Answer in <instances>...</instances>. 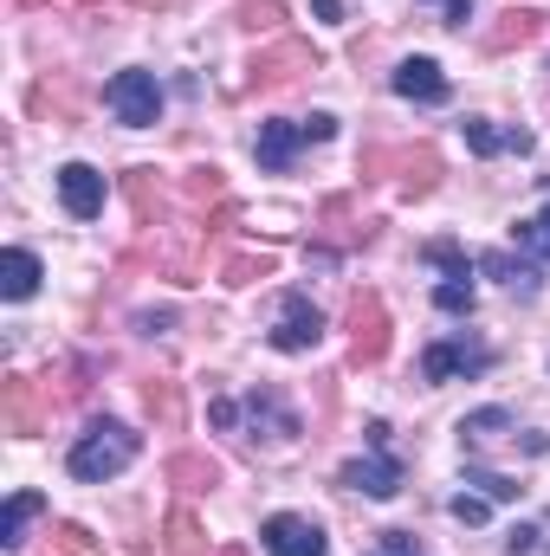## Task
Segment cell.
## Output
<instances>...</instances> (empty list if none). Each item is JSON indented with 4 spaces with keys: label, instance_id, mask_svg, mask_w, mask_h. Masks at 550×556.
<instances>
[{
    "label": "cell",
    "instance_id": "1",
    "mask_svg": "<svg viewBox=\"0 0 550 556\" xmlns=\"http://www.w3.org/2000/svg\"><path fill=\"white\" fill-rule=\"evenodd\" d=\"M137 453H142L137 427H124V420H91V427L72 440L65 472H72V479H85V485H104V479L130 472V466H137Z\"/></svg>",
    "mask_w": 550,
    "mask_h": 556
},
{
    "label": "cell",
    "instance_id": "2",
    "mask_svg": "<svg viewBox=\"0 0 550 556\" xmlns=\"http://www.w3.org/2000/svg\"><path fill=\"white\" fill-rule=\"evenodd\" d=\"M330 137H337V117H330V111H311V117H273V124H260L253 155H260L266 175H285V168L298 162V149L330 142Z\"/></svg>",
    "mask_w": 550,
    "mask_h": 556
},
{
    "label": "cell",
    "instance_id": "3",
    "mask_svg": "<svg viewBox=\"0 0 550 556\" xmlns=\"http://www.w3.org/2000/svg\"><path fill=\"white\" fill-rule=\"evenodd\" d=\"M402 479H409V466L389 453V427H383V420H370V453H363V459H350V466L337 472V485H350V492H363V498H396V492H402Z\"/></svg>",
    "mask_w": 550,
    "mask_h": 556
},
{
    "label": "cell",
    "instance_id": "4",
    "mask_svg": "<svg viewBox=\"0 0 550 556\" xmlns=\"http://www.w3.org/2000/svg\"><path fill=\"white\" fill-rule=\"evenodd\" d=\"M343 324H350V363H357V369H376V363L389 356V304H383L376 291H350Z\"/></svg>",
    "mask_w": 550,
    "mask_h": 556
},
{
    "label": "cell",
    "instance_id": "5",
    "mask_svg": "<svg viewBox=\"0 0 550 556\" xmlns=\"http://www.w3.org/2000/svg\"><path fill=\"white\" fill-rule=\"evenodd\" d=\"M492 369V350L486 343H473V337H440V343H427L421 350V382H466V376H486Z\"/></svg>",
    "mask_w": 550,
    "mask_h": 556
},
{
    "label": "cell",
    "instance_id": "6",
    "mask_svg": "<svg viewBox=\"0 0 550 556\" xmlns=\"http://www.w3.org/2000/svg\"><path fill=\"white\" fill-rule=\"evenodd\" d=\"M104 104L117 111V124L149 130V124L162 117V85H155V72H117V78L104 85Z\"/></svg>",
    "mask_w": 550,
    "mask_h": 556
},
{
    "label": "cell",
    "instance_id": "7",
    "mask_svg": "<svg viewBox=\"0 0 550 556\" xmlns=\"http://www.w3.org/2000/svg\"><path fill=\"white\" fill-rule=\"evenodd\" d=\"M317 337H324L317 304H311L304 291H285V298H278V330L266 343H273L278 356H304V350H317Z\"/></svg>",
    "mask_w": 550,
    "mask_h": 556
},
{
    "label": "cell",
    "instance_id": "8",
    "mask_svg": "<svg viewBox=\"0 0 550 556\" xmlns=\"http://www.w3.org/2000/svg\"><path fill=\"white\" fill-rule=\"evenodd\" d=\"M260 544L273 556H330V538H324L311 518H298V511H273V518L260 525Z\"/></svg>",
    "mask_w": 550,
    "mask_h": 556
},
{
    "label": "cell",
    "instance_id": "9",
    "mask_svg": "<svg viewBox=\"0 0 550 556\" xmlns=\"http://www.w3.org/2000/svg\"><path fill=\"white\" fill-rule=\"evenodd\" d=\"M247 427H253V440H273V446H285V440L304 433V420L291 415V402H285L278 389H253V395H247Z\"/></svg>",
    "mask_w": 550,
    "mask_h": 556
},
{
    "label": "cell",
    "instance_id": "10",
    "mask_svg": "<svg viewBox=\"0 0 550 556\" xmlns=\"http://www.w3.org/2000/svg\"><path fill=\"white\" fill-rule=\"evenodd\" d=\"M298 72H317V52H311L304 39H273V46L253 59V85H266V91L291 85Z\"/></svg>",
    "mask_w": 550,
    "mask_h": 556
},
{
    "label": "cell",
    "instance_id": "11",
    "mask_svg": "<svg viewBox=\"0 0 550 556\" xmlns=\"http://www.w3.org/2000/svg\"><path fill=\"white\" fill-rule=\"evenodd\" d=\"M59 201H65L72 220H98L104 214V175L91 162H65L59 168Z\"/></svg>",
    "mask_w": 550,
    "mask_h": 556
},
{
    "label": "cell",
    "instance_id": "12",
    "mask_svg": "<svg viewBox=\"0 0 550 556\" xmlns=\"http://www.w3.org/2000/svg\"><path fill=\"white\" fill-rule=\"evenodd\" d=\"M389 91L409 98V104H447V98H453V85H447V72H440L434 59H402V65L389 72Z\"/></svg>",
    "mask_w": 550,
    "mask_h": 556
},
{
    "label": "cell",
    "instance_id": "13",
    "mask_svg": "<svg viewBox=\"0 0 550 556\" xmlns=\"http://www.w3.org/2000/svg\"><path fill=\"white\" fill-rule=\"evenodd\" d=\"M460 137H466V149H473L479 162H492V155H532V130H518V124L466 117V124H460Z\"/></svg>",
    "mask_w": 550,
    "mask_h": 556
},
{
    "label": "cell",
    "instance_id": "14",
    "mask_svg": "<svg viewBox=\"0 0 550 556\" xmlns=\"http://www.w3.org/2000/svg\"><path fill=\"white\" fill-rule=\"evenodd\" d=\"M0 415H7V433L33 440V433H39V420H46V408H39V389H33L26 376H7V382H0Z\"/></svg>",
    "mask_w": 550,
    "mask_h": 556
},
{
    "label": "cell",
    "instance_id": "15",
    "mask_svg": "<svg viewBox=\"0 0 550 556\" xmlns=\"http://www.w3.org/2000/svg\"><path fill=\"white\" fill-rule=\"evenodd\" d=\"M545 33V13L538 7H505L492 26H486V52H512V46H532Z\"/></svg>",
    "mask_w": 550,
    "mask_h": 556
},
{
    "label": "cell",
    "instance_id": "16",
    "mask_svg": "<svg viewBox=\"0 0 550 556\" xmlns=\"http://www.w3.org/2000/svg\"><path fill=\"white\" fill-rule=\"evenodd\" d=\"M389 168H402V194H434L440 188V155H434V142H414V149H396V162Z\"/></svg>",
    "mask_w": 550,
    "mask_h": 556
},
{
    "label": "cell",
    "instance_id": "17",
    "mask_svg": "<svg viewBox=\"0 0 550 556\" xmlns=\"http://www.w3.org/2000/svg\"><path fill=\"white\" fill-rule=\"evenodd\" d=\"M479 273L499 278V285L518 291V298H538V285H545V278H538V260H525V253H518V260H512V253H479Z\"/></svg>",
    "mask_w": 550,
    "mask_h": 556
},
{
    "label": "cell",
    "instance_id": "18",
    "mask_svg": "<svg viewBox=\"0 0 550 556\" xmlns=\"http://www.w3.org/2000/svg\"><path fill=\"white\" fill-rule=\"evenodd\" d=\"M492 440H518V420L505 415V408H473V415L460 420V446H466V453H479V446H492Z\"/></svg>",
    "mask_w": 550,
    "mask_h": 556
},
{
    "label": "cell",
    "instance_id": "19",
    "mask_svg": "<svg viewBox=\"0 0 550 556\" xmlns=\"http://www.w3.org/2000/svg\"><path fill=\"white\" fill-rule=\"evenodd\" d=\"M33 291H39V260H33L26 247H13V253L0 260V298H7V304H26Z\"/></svg>",
    "mask_w": 550,
    "mask_h": 556
},
{
    "label": "cell",
    "instance_id": "20",
    "mask_svg": "<svg viewBox=\"0 0 550 556\" xmlns=\"http://www.w3.org/2000/svg\"><path fill=\"white\" fill-rule=\"evenodd\" d=\"M168 485H175V492H208V485H221V459H208V453H175V459H168Z\"/></svg>",
    "mask_w": 550,
    "mask_h": 556
},
{
    "label": "cell",
    "instance_id": "21",
    "mask_svg": "<svg viewBox=\"0 0 550 556\" xmlns=\"http://www.w3.org/2000/svg\"><path fill=\"white\" fill-rule=\"evenodd\" d=\"M39 511H46V498H39V492H13V498H7V511H0V544H7V551H20V544H26V525H33Z\"/></svg>",
    "mask_w": 550,
    "mask_h": 556
},
{
    "label": "cell",
    "instance_id": "22",
    "mask_svg": "<svg viewBox=\"0 0 550 556\" xmlns=\"http://www.w3.org/2000/svg\"><path fill=\"white\" fill-rule=\"evenodd\" d=\"M201 544H208V538H201L195 511H188V505H175V511L162 518V551H168V556H201Z\"/></svg>",
    "mask_w": 550,
    "mask_h": 556
},
{
    "label": "cell",
    "instance_id": "23",
    "mask_svg": "<svg viewBox=\"0 0 550 556\" xmlns=\"http://www.w3.org/2000/svg\"><path fill=\"white\" fill-rule=\"evenodd\" d=\"M466 485H479V498H492V505H512V498H525V485H518V479H505V472L479 466L473 453H466Z\"/></svg>",
    "mask_w": 550,
    "mask_h": 556
},
{
    "label": "cell",
    "instance_id": "24",
    "mask_svg": "<svg viewBox=\"0 0 550 556\" xmlns=\"http://www.w3.org/2000/svg\"><path fill=\"white\" fill-rule=\"evenodd\" d=\"M124 194H130V207H137L142 227H155V214H162V188H155V168H130V175H124Z\"/></svg>",
    "mask_w": 550,
    "mask_h": 556
},
{
    "label": "cell",
    "instance_id": "25",
    "mask_svg": "<svg viewBox=\"0 0 550 556\" xmlns=\"http://www.w3.org/2000/svg\"><path fill=\"white\" fill-rule=\"evenodd\" d=\"M142 408H149V420L175 427V420H182V389H175L168 376H155V382H142Z\"/></svg>",
    "mask_w": 550,
    "mask_h": 556
},
{
    "label": "cell",
    "instance_id": "26",
    "mask_svg": "<svg viewBox=\"0 0 550 556\" xmlns=\"http://www.w3.org/2000/svg\"><path fill=\"white\" fill-rule=\"evenodd\" d=\"M512 240H518V253H525V260L550 266V220H545V214H532V220H512Z\"/></svg>",
    "mask_w": 550,
    "mask_h": 556
},
{
    "label": "cell",
    "instance_id": "27",
    "mask_svg": "<svg viewBox=\"0 0 550 556\" xmlns=\"http://www.w3.org/2000/svg\"><path fill=\"white\" fill-rule=\"evenodd\" d=\"M182 201H188V207H214V201H227V181H221V168H195V175L182 181Z\"/></svg>",
    "mask_w": 550,
    "mask_h": 556
},
{
    "label": "cell",
    "instance_id": "28",
    "mask_svg": "<svg viewBox=\"0 0 550 556\" xmlns=\"http://www.w3.org/2000/svg\"><path fill=\"white\" fill-rule=\"evenodd\" d=\"M273 253H234V260H227V266H221V278H227V285H260V278H273Z\"/></svg>",
    "mask_w": 550,
    "mask_h": 556
},
{
    "label": "cell",
    "instance_id": "29",
    "mask_svg": "<svg viewBox=\"0 0 550 556\" xmlns=\"http://www.w3.org/2000/svg\"><path fill=\"white\" fill-rule=\"evenodd\" d=\"M421 260H427V266H440L447 278H473V260H466L453 240H427V247H421Z\"/></svg>",
    "mask_w": 550,
    "mask_h": 556
},
{
    "label": "cell",
    "instance_id": "30",
    "mask_svg": "<svg viewBox=\"0 0 550 556\" xmlns=\"http://www.w3.org/2000/svg\"><path fill=\"white\" fill-rule=\"evenodd\" d=\"M434 304H440L447 317H473V278H440V285H434Z\"/></svg>",
    "mask_w": 550,
    "mask_h": 556
},
{
    "label": "cell",
    "instance_id": "31",
    "mask_svg": "<svg viewBox=\"0 0 550 556\" xmlns=\"http://www.w3.org/2000/svg\"><path fill=\"white\" fill-rule=\"evenodd\" d=\"M52 551L59 556H104V544L85 525H52Z\"/></svg>",
    "mask_w": 550,
    "mask_h": 556
},
{
    "label": "cell",
    "instance_id": "32",
    "mask_svg": "<svg viewBox=\"0 0 550 556\" xmlns=\"http://www.w3.org/2000/svg\"><path fill=\"white\" fill-rule=\"evenodd\" d=\"M234 20H240L247 33H273L278 20H285V7H278V0H240V13H234Z\"/></svg>",
    "mask_w": 550,
    "mask_h": 556
},
{
    "label": "cell",
    "instance_id": "33",
    "mask_svg": "<svg viewBox=\"0 0 550 556\" xmlns=\"http://www.w3.org/2000/svg\"><path fill=\"white\" fill-rule=\"evenodd\" d=\"M550 525H518L512 538H505V556H550Z\"/></svg>",
    "mask_w": 550,
    "mask_h": 556
},
{
    "label": "cell",
    "instance_id": "34",
    "mask_svg": "<svg viewBox=\"0 0 550 556\" xmlns=\"http://www.w3.org/2000/svg\"><path fill=\"white\" fill-rule=\"evenodd\" d=\"M447 511H453L460 525H486V518H492V498H479V492H460Z\"/></svg>",
    "mask_w": 550,
    "mask_h": 556
},
{
    "label": "cell",
    "instance_id": "35",
    "mask_svg": "<svg viewBox=\"0 0 550 556\" xmlns=\"http://www.w3.org/2000/svg\"><path fill=\"white\" fill-rule=\"evenodd\" d=\"M370 556H427L414 544V531H376V551Z\"/></svg>",
    "mask_w": 550,
    "mask_h": 556
},
{
    "label": "cell",
    "instance_id": "36",
    "mask_svg": "<svg viewBox=\"0 0 550 556\" xmlns=\"http://www.w3.org/2000/svg\"><path fill=\"white\" fill-rule=\"evenodd\" d=\"M421 7H434L440 26H466L473 20V0H421Z\"/></svg>",
    "mask_w": 550,
    "mask_h": 556
},
{
    "label": "cell",
    "instance_id": "37",
    "mask_svg": "<svg viewBox=\"0 0 550 556\" xmlns=\"http://www.w3.org/2000/svg\"><path fill=\"white\" fill-rule=\"evenodd\" d=\"M168 324H175V311H142V317H137L142 337H155V330H168Z\"/></svg>",
    "mask_w": 550,
    "mask_h": 556
},
{
    "label": "cell",
    "instance_id": "38",
    "mask_svg": "<svg viewBox=\"0 0 550 556\" xmlns=\"http://www.w3.org/2000/svg\"><path fill=\"white\" fill-rule=\"evenodd\" d=\"M208 420H214V427H240V408H234V402H208Z\"/></svg>",
    "mask_w": 550,
    "mask_h": 556
},
{
    "label": "cell",
    "instance_id": "39",
    "mask_svg": "<svg viewBox=\"0 0 550 556\" xmlns=\"http://www.w3.org/2000/svg\"><path fill=\"white\" fill-rule=\"evenodd\" d=\"M214 556H247V551H234V544H227V551H214Z\"/></svg>",
    "mask_w": 550,
    "mask_h": 556
},
{
    "label": "cell",
    "instance_id": "40",
    "mask_svg": "<svg viewBox=\"0 0 550 556\" xmlns=\"http://www.w3.org/2000/svg\"><path fill=\"white\" fill-rule=\"evenodd\" d=\"M85 7H98V0H85Z\"/></svg>",
    "mask_w": 550,
    "mask_h": 556
},
{
    "label": "cell",
    "instance_id": "41",
    "mask_svg": "<svg viewBox=\"0 0 550 556\" xmlns=\"http://www.w3.org/2000/svg\"><path fill=\"white\" fill-rule=\"evenodd\" d=\"M545 220H550V207H545Z\"/></svg>",
    "mask_w": 550,
    "mask_h": 556
},
{
    "label": "cell",
    "instance_id": "42",
    "mask_svg": "<svg viewBox=\"0 0 550 556\" xmlns=\"http://www.w3.org/2000/svg\"><path fill=\"white\" fill-rule=\"evenodd\" d=\"M155 7H162V0H155Z\"/></svg>",
    "mask_w": 550,
    "mask_h": 556
}]
</instances>
